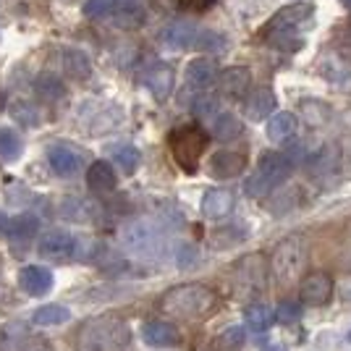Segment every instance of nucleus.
Here are the masks:
<instances>
[{
	"mask_svg": "<svg viewBox=\"0 0 351 351\" xmlns=\"http://www.w3.org/2000/svg\"><path fill=\"white\" fill-rule=\"evenodd\" d=\"M87 184H89V189L95 191V194H100V197H103V194H110V191H116L118 176H116V171H113V165L105 160L92 162L87 171Z\"/></svg>",
	"mask_w": 351,
	"mask_h": 351,
	"instance_id": "a211bd4d",
	"label": "nucleus"
},
{
	"mask_svg": "<svg viewBox=\"0 0 351 351\" xmlns=\"http://www.w3.org/2000/svg\"><path fill=\"white\" fill-rule=\"evenodd\" d=\"M113 11V3L110 0H87L84 3V16L87 19H105Z\"/></svg>",
	"mask_w": 351,
	"mask_h": 351,
	"instance_id": "e433bc0d",
	"label": "nucleus"
},
{
	"mask_svg": "<svg viewBox=\"0 0 351 351\" xmlns=\"http://www.w3.org/2000/svg\"><path fill=\"white\" fill-rule=\"evenodd\" d=\"M113 162H116L123 173H134L139 168V149L132 145H121L113 152Z\"/></svg>",
	"mask_w": 351,
	"mask_h": 351,
	"instance_id": "c756f323",
	"label": "nucleus"
},
{
	"mask_svg": "<svg viewBox=\"0 0 351 351\" xmlns=\"http://www.w3.org/2000/svg\"><path fill=\"white\" fill-rule=\"evenodd\" d=\"M343 5H346V11L351 14V0H343Z\"/></svg>",
	"mask_w": 351,
	"mask_h": 351,
	"instance_id": "c03bdc74",
	"label": "nucleus"
},
{
	"mask_svg": "<svg viewBox=\"0 0 351 351\" xmlns=\"http://www.w3.org/2000/svg\"><path fill=\"white\" fill-rule=\"evenodd\" d=\"M123 247L132 257L139 260H162L165 252H168V239L162 236V231L155 223H147V220H136L132 223L126 231H123Z\"/></svg>",
	"mask_w": 351,
	"mask_h": 351,
	"instance_id": "39448f33",
	"label": "nucleus"
},
{
	"mask_svg": "<svg viewBox=\"0 0 351 351\" xmlns=\"http://www.w3.org/2000/svg\"><path fill=\"white\" fill-rule=\"evenodd\" d=\"M333 293V278L325 270L307 273V278H302V302H307L309 307H322L328 304Z\"/></svg>",
	"mask_w": 351,
	"mask_h": 351,
	"instance_id": "1a4fd4ad",
	"label": "nucleus"
},
{
	"mask_svg": "<svg viewBox=\"0 0 351 351\" xmlns=\"http://www.w3.org/2000/svg\"><path fill=\"white\" fill-rule=\"evenodd\" d=\"M60 215L66 220H76V223H84V220H92V210L89 205H84L82 199H66L63 205H60Z\"/></svg>",
	"mask_w": 351,
	"mask_h": 351,
	"instance_id": "7c9ffc66",
	"label": "nucleus"
},
{
	"mask_svg": "<svg viewBox=\"0 0 351 351\" xmlns=\"http://www.w3.org/2000/svg\"><path fill=\"white\" fill-rule=\"evenodd\" d=\"M244 322H247L249 330H254V333H265V330H270L273 328V322H276V312L263 304V302H254V304H249L244 309Z\"/></svg>",
	"mask_w": 351,
	"mask_h": 351,
	"instance_id": "5701e85b",
	"label": "nucleus"
},
{
	"mask_svg": "<svg viewBox=\"0 0 351 351\" xmlns=\"http://www.w3.org/2000/svg\"><path fill=\"white\" fill-rule=\"evenodd\" d=\"M194 113L199 118H215L218 116V103L213 97H199V100H194Z\"/></svg>",
	"mask_w": 351,
	"mask_h": 351,
	"instance_id": "ea45409f",
	"label": "nucleus"
},
{
	"mask_svg": "<svg viewBox=\"0 0 351 351\" xmlns=\"http://www.w3.org/2000/svg\"><path fill=\"white\" fill-rule=\"evenodd\" d=\"M37 226H40V220L34 218V215H16V218H8V226H5V234L14 236V239H27L37 231Z\"/></svg>",
	"mask_w": 351,
	"mask_h": 351,
	"instance_id": "cd10ccee",
	"label": "nucleus"
},
{
	"mask_svg": "<svg viewBox=\"0 0 351 351\" xmlns=\"http://www.w3.org/2000/svg\"><path fill=\"white\" fill-rule=\"evenodd\" d=\"M349 341H351V333H349Z\"/></svg>",
	"mask_w": 351,
	"mask_h": 351,
	"instance_id": "a18cd8bd",
	"label": "nucleus"
},
{
	"mask_svg": "<svg viewBox=\"0 0 351 351\" xmlns=\"http://www.w3.org/2000/svg\"><path fill=\"white\" fill-rule=\"evenodd\" d=\"M8 351H53L40 338H24V341H11Z\"/></svg>",
	"mask_w": 351,
	"mask_h": 351,
	"instance_id": "58836bf2",
	"label": "nucleus"
},
{
	"mask_svg": "<svg viewBox=\"0 0 351 351\" xmlns=\"http://www.w3.org/2000/svg\"><path fill=\"white\" fill-rule=\"evenodd\" d=\"M116 14L121 19V24H126V27L142 24V19H145L142 0H116Z\"/></svg>",
	"mask_w": 351,
	"mask_h": 351,
	"instance_id": "bb28decb",
	"label": "nucleus"
},
{
	"mask_svg": "<svg viewBox=\"0 0 351 351\" xmlns=\"http://www.w3.org/2000/svg\"><path fill=\"white\" fill-rule=\"evenodd\" d=\"M47 162H50L53 173L63 176V178L79 173V168H82V158L73 152L71 147H53L47 152Z\"/></svg>",
	"mask_w": 351,
	"mask_h": 351,
	"instance_id": "412c9836",
	"label": "nucleus"
},
{
	"mask_svg": "<svg viewBox=\"0 0 351 351\" xmlns=\"http://www.w3.org/2000/svg\"><path fill=\"white\" fill-rule=\"evenodd\" d=\"M76 351H129V328L116 315L84 320L73 333Z\"/></svg>",
	"mask_w": 351,
	"mask_h": 351,
	"instance_id": "f03ea898",
	"label": "nucleus"
},
{
	"mask_svg": "<svg viewBox=\"0 0 351 351\" xmlns=\"http://www.w3.org/2000/svg\"><path fill=\"white\" fill-rule=\"evenodd\" d=\"M312 11H315V5H312V3H293V5L280 8L278 14L267 21V27L263 29V37L265 34H273V32H283V29H293V27H299L302 21H307L309 16H312Z\"/></svg>",
	"mask_w": 351,
	"mask_h": 351,
	"instance_id": "9d476101",
	"label": "nucleus"
},
{
	"mask_svg": "<svg viewBox=\"0 0 351 351\" xmlns=\"http://www.w3.org/2000/svg\"><path fill=\"white\" fill-rule=\"evenodd\" d=\"M267 280V267H265V257L263 254H247L241 257L234 267V283L236 291L241 296H260L265 291V283Z\"/></svg>",
	"mask_w": 351,
	"mask_h": 351,
	"instance_id": "0eeeda50",
	"label": "nucleus"
},
{
	"mask_svg": "<svg viewBox=\"0 0 351 351\" xmlns=\"http://www.w3.org/2000/svg\"><path fill=\"white\" fill-rule=\"evenodd\" d=\"M241 134V121L234 113H218L213 118V136L220 142H231Z\"/></svg>",
	"mask_w": 351,
	"mask_h": 351,
	"instance_id": "a878e982",
	"label": "nucleus"
},
{
	"mask_svg": "<svg viewBox=\"0 0 351 351\" xmlns=\"http://www.w3.org/2000/svg\"><path fill=\"white\" fill-rule=\"evenodd\" d=\"M145 84H147V89L152 92L155 100H165V97L173 92V84H176L173 69L165 66V63H155V66L147 71Z\"/></svg>",
	"mask_w": 351,
	"mask_h": 351,
	"instance_id": "f3484780",
	"label": "nucleus"
},
{
	"mask_svg": "<svg viewBox=\"0 0 351 351\" xmlns=\"http://www.w3.org/2000/svg\"><path fill=\"white\" fill-rule=\"evenodd\" d=\"M71 320V309L60 307V304H45L32 315V322L40 328H58Z\"/></svg>",
	"mask_w": 351,
	"mask_h": 351,
	"instance_id": "393cba45",
	"label": "nucleus"
},
{
	"mask_svg": "<svg viewBox=\"0 0 351 351\" xmlns=\"http://www.w3.org/2000/svg\"><path fill=\"white\" fill-rule=\"evenodd\" d=\"M273 110H276V95L267 87H257L244 103V113L249 121H265Z\"/></svg>",
	"mask_w": 351,
	"mask_h": 351,
	"instance_id": "6ab92c4d",
	"label": "nucleus"
},
{
	"mask_svg": "<svg viewBox=\"0 0 351 351\" xmlns=\"http://www.w3.org/2000/svg\"><path fill=\"white\" fill-rule=\"evenodd\" d=\"M142 338H145L147 346H155V349H165V346H176L181 341V333L173 322L165 320H149L142 328Z\"/></svg>",
	"mask_w": 351,
	"mask_h": 351,
	"instance_id": "4468645a",
	"label": "nucleus"
},
{
	"mask_svg": "<svg viewBox=\"0 0 351 351\" xmlns=\"http://www.w3.org/2000/svg\"><path fill=\"white\" fill-rule=\"evenodd\" d=\"M276 317L283 325H293V322H299V317H302V304L299 302H283L278 307V312H276Z\"/></svg>",
	"mask_w": 351,
	"mask_h": 351,
	"instance_id": "f704fd0d",
	"label": "nucleus"
},
{
	"mask_svg": "<svg viewBox=\"0 0 351 351\" xmlns=\"http://www.w3.org/2000/svg\"><path fill=\"white\" fill-rule=\"evenodd\" d=\"M244 239V234L239 231V228H228V231H218V234L213 236V247L215 249H228L234 247V244H239Z\"/></svg>",
	"mask_w": 351,
	"mask_h": 351,
	"instance_id": "4c0bfd02",
	"label": "nucleus"
},
{
	"mask_svg": "<svg viewBox=\"0 0 351 351\" xmlns=\"http://www.w3.org/2000/svg\"><path fill=\"white\" fill-rule=\"evenodd\" d=\"M296 116L293 113H276V116L267 121V139L270 142H276V145H283V142H289L293 134H296Z\"/></svg>",
	"mask_w": 351,
	"mask_h": 351,
	"instance_id": "4be33fe9",
	"label": "nucleus"
},
{
	"mask_svg": "<svg viewBox=\"0 0 351 351\" xmlns=\"http://www.w3.org/2000/svg\"><path fill=\"white\" fill-rule=\"evenodd\" d=\"M21 155V139L14 129H0V160L14 162Z\"/></svg>",
	"mask_w": 351,
	"mask_h": 351,
	"instance_id": "c85d7f7f",
	"label": "nucleus"
},
{
	"mask_svg": "<svg viewBox=\"0 0 351 351\" xmlns=\"http://www.w3.org/2000/svg\"><path fill=\"white\" fill-rule=\"evenodd\" d=\"M197 263H199V254L191 247H184L178 252V267H194Z\"/></svg>",
	"mask_w": 351,
	"mask_h": 351,
	"instance_id": "79ce46f5",
	"label": "nucleus"
},
{
	"mask_svg": "<svg viewBox=\"0 0 351 351\" xmlns=\"http://www.w3.org/2000/svg\"><path fill=\"white\" fill-rule=\"evenodd\" d=\"M341 265H343V270H351V231L346 234V241H343V252H341Z\"/></svg>",
	"mask_w": 351,
	"mask_h": 351,
	"instance_id": "37998d69",
	"label": "nucleus"
},
{
	"mask_svg": "<svg viewBox=\"0 0 351 351\" xmlns=\"http://www.w3.org/2000/svg\"><path fill=\"white\" fill-rule=\"evenodd\" d=\"M207 142H210L207 134L199 126H194V123L181 126V129L171 132V136H168V147H171L176 165L181 171H186V173H194L199 168V158L207 149Z\"/></svg>",
	"mask_w": 351,
	"mask_h": 351,
	"instance_id": "423d86ee",
	"label": "nucleus"
},
{
	"mask_svg": "<svg viewBox=\"0 0 351 351\" xmlns=\"http://www.w3.org/2000/svg\"><path fill=\"white\" fill-rule=\"evenodd\" d=\"M244 338H247L244 336V328H228L215 343H218L220 351H239L244 346Z\"/></svg>",
	"mask_w": 351,
	"mask_h": 351,
	"instance_id": "473e14b6",
	"label": "nucleus"
},
{
	"mask_svg": "<svg viewBox=\"0 0 351 351\" xmlns=\"http://www.w3.org/2000/svg\"><path fill=\"white\" fill-rule=\"evenodd\" d=\"M296 194H299V189H296V186H291L289 191H280V194H276V199L270 202V210H273L276 215L286 213V210H291L293 202H296Z\"/></svg>",
	"mask_w": 351,
	"mask_h": 351,
	"instance_id": "c9c22d12",
	"label": "nucleus"
},
{
	"mask_svg": "<svg viewBox=\"0 0 351 351\" xmlns=\"http://www.w3.org/2000/svg\"><path fill=\"white\" fill-rule=\"evenodd\" d=\"M291 171L293 160L286 152H265L257 162V168H254V173L247 178L244 189H247L249 197H267L278 184H283L289 178Z\"/></svg>",
	"mask_w": 351,
	"mask_h": 351,
	"instance_id": "20e7f679",
	"label": "nucleus"
},
{
	"mask_svg": "<svg viewBox=\"0 0 351 351\" xmlns=\"http://www.w3.org/2000/svg\"><path fill=\"white\" fill-rule=\"evenodd\" d=\"M307 254L309 249L304 236H286L278 247L273 249V254H270V273H273L276 283L291 286L293 280L302 278L304 265H307Z\"/></svg>",
	"mask_w": 351,
	"mask_h": 351,
	"instance_id": "7ed1b4c3",
	"label": "nucleus"
},
{
	"mask_svg": "<svg viewBox=\"0 0 351 351\" xmlns=\"http://www.w3.org/2000/svg\"><path fill=\"white\" fill-rule=\"evenodd\" d=\"M249 84H252V73L244 66H231L218 76V87L226 97L231 100H241L249 92Z\"/></svg>",
	"mask_w": 351,
	"mask_h": 351,
	"instance_id": "ddd939ff",
	"label": "nucleus"
},
{
	"mask_svg": "<svg viewBox=\"0 0 351 351\" xmlns=\"http://www.w3.org/2000/svg\"><path fill=\"white\" fill-rule=\"evenodd\" d=\"M63 69L73 82H87L92 76V63L82 50H66L63 53Z\"/></svg>",
	"mask_w": 351,
	"mask_h": 351,
	"instance_id": "b1692460",
	"label": "nucleus"
},
{
	"mask_svg": "<svg viewBox=\"0 0 351 351\" xmlns=\"http://www.w3.org/2000/svg\"><path fill=\"white\" fill-rule=\"evenodd\" d=\"M37 92L43 95L45 100H58V97H63V84H60L56 76L45 73V76L37 79Z\"/></svg>",
	"mask_w": 351,
	"mask_h": 351,
	"instance_id": "2f4dec72",
	"label": "nucleus"
},
{
	"mask_svg": "<svg viewBox=\"0 0 351 351\" xmlns=\"http://www.w3.org/2000/svg\"><path fill=\"white\" fill-rule=\"evenodd\" d=\"M218 293L205 283H181L160 296V309L176 320H205L218 309Z\"/></svg>",
	"mask_w": 351,
	"mask_h": 351,
	"instance_id": "f257e3e1",
	"label": "nucleus"
},
{
	"mask_svg": "<svg viewBox=\"0 0 351 351\" xmlns=\"http://www.w3.org/2000/svg\"><path fill=\"white\" fill-rule=\"evenodd\" d=\"M218 79V69L210 58H194L186 66V87L194 92H205L207 87H213Z\"/></svg>",
	"mask_w": 351,
	"mask_h": 351,
	"instance_id": "2eb2a0df",
	"label": "nucleus"
},
{
	"mask_svg": "<svg viewBox=\"0 0 351 351\" xmlns=\"http://www.w3.org/2000/svg\"><path fill=\"white\" fill-rule=\"evenodd\" d=\"M197 34H199V32L194 29L191 24H186V21H173V24H168V27L162 29L160 40L168 50H186L189 45L197 43Z\"/></svg>",
	"mask_w": 351,
	"mask_h": 351,
	"instance_id": "aec40b11",
	"label": "nucleus"
},
{
	"mask_svg": "<svg viewBox=\"0 0 351 351\" xmlns=\"http://www.w3.org/2000/svg\"><path fill=\"white\" fill-rule=\"evenodd\" d=\"M19 289L29 296H45L53 289V273L40 265H24L19 270Z\"/></svg>",
	"mask_w": 351,
	"mask_h": 351,
	"instance_id": "9b49d317",
	"label": "nucleus"
},
{
	"mask_svg": "<svg viewBox=\"0 0 351 351\" xmlns=\"http://www.w3.org/2000/svg\"><path fill=\"white\" fill-rule=\"evenodd\" d=\"M197 47L199 50H213V53H223L226 50V37L215 34V32H199L197 34Z\"/></svg>",
	"mask_w": 351,
	"mask_h": 351,
	"instance_id": "72a5a7b5",
	"label": "nucleus"
},
{
	"mask_svg": "<svg viewBox=\"0 0 351 351\" xmlns=\"http://www.w3.org/2000/svg\"><path fill=\"white\" fill-rule=\"evenodd\" d=\"M234 210V191L228 189H210L202 197V215L207 220H223Z\"/></svg>",
	"mask_w": 351,
	"mask_h": 351,
	"instance_id": "dca6fc26",
	"label": "nucleus"
},
{
	"mask_svg": "<svg viewBox=\"0 0 351 351\" xmlns=\"http://www.w3.org/2000/svg\"><path fill=\"white\" fill-rule=\"evenodd\" d=\"M176 5H181L184 11H194V14H202L213 5V0H176Z\"/></svg>",
	"mask_w": 351,
	"mask_h": 351,
	"instance_id": "a19ab883",
	"label": "nucleus"
},
{
	"mask_svg": "<svg viewBox=\"0 0 351 351\" xmlns=\"http://www.w3.org/2000/svg\"><path fill=\"white\" fill-rule=\"evenodd\" d=\"M40 257L45 260H56V263H69V260H79L82 252V236L66 234V231H50L40 239Z\"/></svg>",
	"mask_w": 351,
	"mask_h": 351,
	"instance_id": "6e6552de",
	"label": "nucleus"
},
{
	"mask_svg": "<svg viewBox=\"0 0 351 351\" xmlns=\"http://www.w3.org/2000/svg\"><path fill=\"white\" fill-rule=\"evenodd\" d=\"M247 168V152L239 149H220L210 160V173L215 178H236Z\"/></svg>",
	"mask_w": 351,
	"mask_h": 351,
	"instance_id": "f8f14e48",
	"label": "nucleus"
}]
</instances>
